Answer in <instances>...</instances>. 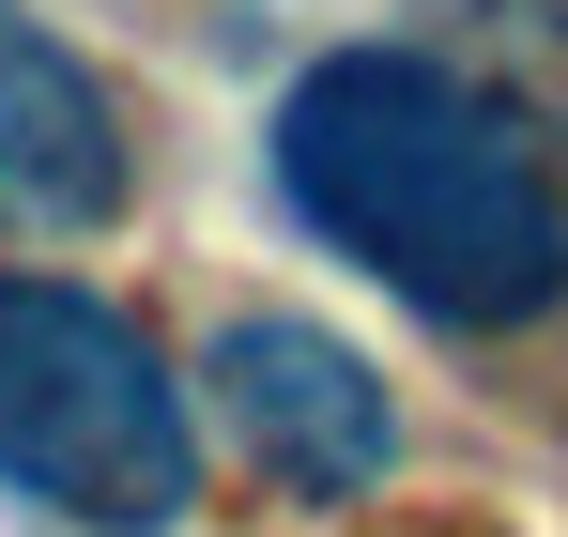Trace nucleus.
Returning <instances> with one entry per match:
<instances>
[{
	"label": "nucleus",
	"mask_w": 568,
	"mask_h": 537,
	"mask_svg": "<svg viewBox=\"0 0 568 537\" xmlns=\"http://www.w3.org/2000/svg\"><path fill=\"white\" fill-rule=\"evenodd\" d=\"M277 215L430 338H538L568 307V123L476 47L338 31L262 108Z\"/></svg>",
	"instance_id": "nucleus-1"
},
{
	"label": "nucleus",
	"mask_w": 568,
	"mask_h": 537,
	"mask_svg": "<svg viewBox=\"0 0 568 537\" xmlns=\"http://www.w3.org/2000/svg\"><path fill=\"white\" fill-rule=\"evenodd\" d=\"M0 492L78 537L200 523V384L123 292L62 262H0Z\"/></svg>",
	"instance_id": "nucleus-2"
},
{
	"label": "nucleus",
	"mask_w": 568,
	"mask_h": 537,
	"mask_svg": "<svg viewBox=\"0 0 568 537\" xmlns=\"http://www.w3.org/2000/svg\"><path fill=\"white\" fill-rule=\"evenodd\" d=\"M185 384H200V415L246 446V476L292 492V507H369L384 476H399L384 368L354 354L338 323H307V307H215Z\"/></svg>",
	"instance_id": "nucleus-3"
},
{
	"label": "nucleus",
	"mask_w": 568,
	"mask_h": 537,
	"mask_svg": "<svg viewBox=\"0 0 568 537\" xmlns=\"http://www.w3.org/2000/svg\"><path fill=\"white\" fill-rule=\"evenodd\" d=\"M139 200V108L93 47L31 0H0V231L16 246H78L123 231Z\"/></svg>",
	"instance_id": "nucleus-4"
}]
</instances>
